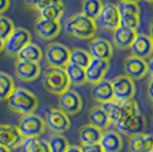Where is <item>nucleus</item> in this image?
<instances>
[{
  "instance_id": "obj_1",
  "label": "nucleus",
  "mask_w": 153,
  "mask_h": 152,
  "mask_svg": "<svg viewBox=\"0 0 153 152\" xmlns=\"http://www.w3.org/2000/svg\"><path fill=\"white\" fill-rule=\"evenodd\" d=\"M7 104L12 112L17 115H28L33 113L39 107V99L33 92L23 87H15L7 99Z\"/></svg>"
},
{
  "instance_id": "obj_2",
  "label": "nucleus",
  "mask_w": 153,
  "mask_h": 152,
  "mask_svg": "<svg viewBox=\"0 0 153 152\" xmlns=\"http://www.w3.org/2000/svg\"><path fill=\"white\" fill-rule=\"evenodd\" d=\"M64 25H65L67 34L80 40L93 39L96 32H97L96 20L89 19V17L83 15L81 12L68 17Z\"/></svg>"
},
{
  "instance_id": "obj_3",
  "label": "nucleus",
  "mask_w": 153,
  "mask_h": 152,
  "mask_svg": "<svg viewBox=\"0 0 153 152\" xmlns=\"http://www.w3.org/2000/svg\"><path fill=\"white\" fill-rule=\"evenodd\" d=\"M43 87L47 92L52 95H61L69 88V81L65 76L63 68H55V67H48L43 72L42 79Z\"/></svg>"
},
{
  "instance_id": "obj_4",
  "label": "nucleus",
  "mask_w": 153,
  "mask_h": 152,
  "mask_svg": "<svg viewBox=\"0 0 153 152\" xmlns=\"http://www.w3.org/2000/svg\"><path fill=\"white\" fill-rule=\"evenodd\" d=\"M100 106L104 110V112L107 113L111 124H114V123L119 121L125 115L140 112L139 104H137V101L134 99H129V100H123V101L114 100L113 99V100L101 103Z\"/></svg>"
},
{
  "instance_id": "obj_5",
  "label": "nucleus",
  "mask_w": 153,
  "mask_h": 152,
  "mask_svg": "<svg viewBox=\"0 0 153 152\" xmlns=\"http://www.w3.org/2000/svg\"><path fill=\"white\" fill-rule=\"evenodd\" d=\"M17 131L23 137H40L45 132V120L36 113L22 115L16 125Z\"/></svg>"
},
{
  "instance_id": "obj_6",
  "label": "nucleus",
  "mask_w": 153,
  "mask_h": 152,
  "mask_svg": "<svg viewBox=\"0 0 153 152\" xmlns=\"http://www.w3.org/2000/svg\"><path fill=\"white\" fill-rule=\"evenodd\" d=\"M117 131L121 135L125 136H132L136 133L144 132L146 128V119L141 112L136 113H129L120 119L119 121L114 123Z\"/></svg>"
},
{
  "instance_id": "obj_7",
  "label": "nucleus",
  "mask_w": 153,
  "mask_h": 152,
  "mask_svg": "<svg viewBox=\"0 0 153 152\" xmlns=\"http://www.w3.org/2000/svg\"><path fill=\"white\" fill-rule=\"evenodd\" d=\"M31 42V32L23 27H15L11 35L4 40V52L10 56H16L20 49Z\"/></svg>"
},
{
  "instance_id": "obj_8",
  "label": "nucleus",
  "mask_w": 153,
  "mask_h": 152,
  "mask_svg": "<svg viewBox=\"0 0 153 152\" xmlns=\"http://www.w3.org/2000/svg\"><path fill=\"white\" fill-rule=\"evenodd\" d=\"M117 7V12L120 17V25L128 27L131 30L137 31L140 25V7L137 3L120 1Z\"/></svg>"
},
{
  "instance_id": "obj_9",
  "label": "nucleus",
  "mask_w": 153,
  "mask_h": 152,
  "mask_svg": "<svg viewBox=\"0 0 153 152\" xmlns=\"http://www.w3.org/2000/svg\"><path fill=\"white\" fill-rule=\"evenodd\" d=\"M111 86L114 100L123 101L134 98V93H136L134 80H132L126 75H119L116 77H113L111 80Z\"/></svg>"
},
{
  "instance_id": "obj_10",
  "label": "nucleus",
  "mask_w": 153,
  "mask_h": 152,
  "mask_svg": "<svg viewBox=\"0 0 153 152\" xmlns=\"http://www.w3.org/2000/svg\"><path fill=\"white\" fill-rule=\"evenodd\" d=\"M45 60L48 67L64 68L69 63V48L61 43H49L45 48Z\"/></svg>"
},
{
  "instance_id": "obj_11",
  "label": "nucleus",
  "mask_w": 153,
  "mask_h": 152,
  "mask_svg": "<svg viewBox=\"0 0 153 152\" xmlns=\"http://www.w3.org/2000/svg\"><path fill=\"white\" fill-rule=\"evenodd\" d=\"M45 125L55 133L63 135L71 128V119L60 108H51L45 113Z\"/></svg>"
},
{
  "instance_id": "obj_12",
  "label": "nucleus",
  "mask_w": 153,
  "mask_h": 152,
  "mask_svg": "<svg viewBox=\"0 0 153 152\" xmlns=\"http://www.w3.org/2000/svg\"><path fill=\"white\" fill-rule=\"evenodd\" d=\"M59 108L67 115H77L83 110V98L73 89H67L59 95Z\"/></svg>"
},
{
  "instance_id": "obj_13",
  "label": "nucleus",
  "mask_w": 153,
  "mask_h": 152,
  "mask_svg": "<svg viewBox=\"0 0 153 152\" xmlns=\"http://www.w3.org/2000/svg\"><path fill=\"white\" fill-rule=\"evenodd\" d=\"M84 71H85L87 83L96 84V83H99V81H101L105 79L108 71H109V61L92 57L89 61V64L84 68Z\"/></svg>"
},
{
  "instance_id": "obj_14",
  "label": "nucleus",
  "mask_w": 153,
  "mask_h": 152,
  "mask_svg": "<svg viewBox=\"0 0 153 152\" xmlns=\"http://www.w3.org/2000/svg\"><path fill=\"white\" fill-rule=\"evenodd\" d=\"M124 75L131 77L132 80H141L148 75L146 60L141 57L129 55L124 60Z\"/></svg>"
},
{
  "instance_id": "obj_15",
  "label": "nucleus",
  "mask_w": 153,
  "mask_h": 152,
  "mask_svg": "<svg viewBox=\"0 0 153 152\" xmlns=\"http://www.w3.org/2000/svg\"><path fill=\"white\" fill-rule=\"evenodd\" d=\"M35 31H36L37 36L43 40H53L57 37L61 32V24L60 22L49 19H39L35 22Z\"/></svg>"
},
{
  "instance_id": "obj_16",
  "label": "nucleus",
  "mask_w": 153,
  "mask_h": 152,
  "mask_svg": "<svg viewBox=\"0 0 153 152\" xmlns=\"http://www.w3.org/2000/svg\"><path fill=\"white\" fill-rule=\"evenodd\" d=\"M15 75L22 81H33L39 79L42 75V67L39 63H31V61L16 60L15 63Z\"/></svg>"
},
{
  "instance_id": "obj_17",
  "label": "nucleus",
  "mask_w": 153,
  "mask_h": 152,
  "mask_svg": "<svg viewBox=\"0 0 153 152\" xmlns=\"http://www.w3.org/2000/svg\"><path fill=\"white\" fill-rule=\"evenodd\" d=\"M96 20L105 30L109 31L116 30L120 25V17H119V12H117V7L114 4H112V3L104 4L101 12H100V15L97 16Z\"/></svg>"
},
{
  "instance_id": "obj_18",
  "label": "nucleus",
  "mask_w": 153,
  "mask_h": 152,
  "mask_svg": "<svg viewBox=\"0 0 153 152\" xmlns=\"http://www.w3.org/2000/svg\"><path fill=\"white\" fill-rule=\"evenodd\" d=\"M91 56L95 59L108 60L109 61L113 57V45L111 42L102 37H93L89 43V51Z\"/></svg>"
},
{
  "instance_id": "obj_19",
  "label": "nucleus",
  "mask_w": 153,
  "mask_h": 152,
  "mask_svg": "<svg viewBox=\"0 0 153 152\" xmlns=\"http://www.w3.org/2000/svg\"><path fill=\"white\" fill-rule=\"evenodd\" d=\"M132 55L141 59H149L153 55V43L151 37L145 34H137L133 43L129 47Z\"/></svg>"
},
{
  "instance_id": "obj_20",
  "label": "nucleus",
  "mask_w": 153,
  "mask_h": 152,
  "mask_svg": "<svg viewBox=\"0 0 153 152\" xmlns=\"http://www.w3.org/2000/svg\"><path fill=\"white\" fill-rule=\"evenodd\" d=\"M99 144L104 152H120L124 145V142H123V136L119 131L107 130L101 133Z\"/></svg>"
},
{
  "instance_id": "obj_21",
  "label": "nucleus",
  "mask_w": 153,
  "mask_h": 152,
  "mask_svg": "<svg viewBox=\"0 0 153 152\" xmlns=\"http://www.w3.org/2000/svg\"><path fill=\"white\" fill-rule=\"evenodd\" d=\"M23 140V136L17 131L16 125L0 124V145L8 147L10 150L17 148Z\"/></svg>"
},
{
  "instance_id": "obj_22",
  "label": "nucleus",
  "mask_w": 153,
  "mask_h": 152,
  "mask_svg": "<svg viewBox=\"0 0 153 152\" xmlns=\"http://www.w3.org/2000/svg\"><path fill=\"white\" fill-rule=\"evenodd\" d=\"M153 148V135L152 133L140 132L129 136L128 152H152Z\"/></svg>"
},
{
  "instance_id": "obj_23",
  "label": "nucleus",
  "mask_w": 153,
  "mask_h": 152,
  "mask_svg": "<svg viewBox=\"0 0 153 152\" xmlns=\"http://www.w3.org/2000/svg\"><path fill=\"white\" fill-rule=\"evenodd\" d=\"M112 32H113V44L120 49H129V47L133 43L134 37L137 35V31L131 30V28L124 27V25H119Z\"/></svg>"
},
{
  "instance_id": "obj_24",
  "label": "nucleus",
  "mask_w": 153,
  "mask_h": 152,
  "mask_svg": "<svg viewBox=\"0 0 153 152\" xmlns=\"http://www.w3.org/2000/svg\"><path fill=\"white\" fill-rule=\"evenodd\" d=\"M91 95H92L93 100L97 101L99 104L113 100V92H112L111 80H105L104 79V80L99 81V83L92 84Z\"/></svg>"
},
{
  "instance_id": "obj_25",
  "label": "nucleus",
  "mask_w": 153,
  "mask_h": 152,
  "mask_svg": "<svg viewBox=\"0 0 153 152\" xmlns=\"http://www.w3.org/2000/svg\"><path fill=\"white\" fill-rule=\"evenodd\" d=\"M43 56H44L43 49L32 42L23 47V48L19 51V54L16 55L17 60L31 61V63H40L43 59Z\"/></svg>"
},
{
  "instance_id": "obj_26",
  "label": "nucleus",
  "mask_w": 153,
  "mask_h": 152,
  "mask_svg": "<svg viewBox=\"0 0 153 152\" xmlns=\"http://www.w3.org/2000/svg\"><path fill=\"white\" fill-rule=\"evenodd\" d=\"M19 147L20 152H51L48 142L40 137H23Z\"/></svg>"
},
{
  "instance_id": "obj_27",
  "label": "nucleus",
  "mask_w": 153,
  "mask_h": 152,
  "mask_svg": "<svg viewBox=\"0 0 153 152\" xmlns=\"http://www.w3.org/2000/svg\"><path fill=\"white\" fill-rule=\"evenodd\" d=\"M102 131L100 128L95 127L92 124H84L79 128V140L81 144H92V143H99L101 137Z\"/></svg>"
},
{
  "instance_id": "obj_28",
  "label": "nucleus",
  "mask_w": 153,
  "mask_h": 152,
  "mask_svg": "<svg viewBox=\"0 0 153 152\" xmlns=\"http://www.w3.org/2000/svg\"><path fill=\"white\" fill-rule=\"evenodd\" d=\"M88 119H89V124L100 128L101 131L107 130V128L111 125L109 119H108L107 113L104 112V110L101 108V106H95V107L91 108L89 112H88Z\"/></svg>"
},
{
  "instance_id": "obj_29",
  "label": "nucleus",
  "mask_w": 153,
  "mask_h": 152,
  "mask_svg": "<svg viewBox=\"0 0 153 152\" xmlns=\"http://www.w3.org/2000/svg\"><path fill=\"white\" fill-rule=\"evenodd\" d=\"M64 72H65V76L69 81V86H84L87 83V79H85V71L81 67H77L75 64L68 63L65 67H64Z\"/></svg>"
},
{
  "instance_id": "obj_30",
  "label": "nucleus",
  "mask_w": 153,
  "mask_h": 152,
  "mask_svg": "<svg viewBox=\"0 0 153 152\" xmlns=\"http://www.w3.org/2000/svg\"><path fill=\"white\" fill-rule=\"evenodd\" d=\"M64 11H65V4L63 3V0H60V1L52 3V4L44 7L43 10H40L39 11V17L60 22L61 16L64 15Z\"/></svg>"
},
{
  "instance_id": "obj_31",
  "label": "nucleus",
  "mask_w": 153,
  "mask_h": 152,
  "mask_svg": "<svg viewBox=\"0 0 153 152\" xmlns=\"http://www.w3.org/2000/svg\"><path fill=\"white\" fill-rule=\"evenodd\" d=\"M91 59H92L91 54L83 48L69 49V63L71 64H75V66H77V67L85 68V67L89 64Z\"/></svg>"
},
{
  "instance_id": "obj_32",
  "label": "nucleus",
  "mask_w": 153,
  "mask_h": 152,
  "mask_svg": "<svg viewBox=\"0 0 153 152\" xmlns=\"http://www.w3.org/2000/svg\"><path fill=\"white\" fill-rule=\"evenodd\" d=\"M102 1L101 0H83L81 3V13L89 19L96 20L102 10Z\"/></svg>"
},
{
  "instance_id": "obj_33",
  "label": "nucleus",
  "mask_w": 153,
  "mask_h": 152,
  "mask_svg": "<svg viewBox=\"0 0 153 152\" xmlns=\"http://www.w3.org/2000/svg\"><path fill=\"white\" fill-rule=\"evenodd\" d=\"M15 81L11 75L0 71V100H7L15 89Z\"/></svg>"
},
{
  "instance_id": "obj_34",
  "label": "nucleus",
  "mask_w": 153,
  "mask_h": 152,
  "mask_svg": "<svg viewBox=\"0 0 153 152\" xmlns=\"http://www.w3.org/2000/svg\"><path fill=\"white\" fill-rule=\"evenodd\" d=\"M47 142H48V147L51 152H65L69 145L67 137L60 135V133L52 135L49 137V140H47Z\"/></svg>"
},
{
  "instance_id": "obj_35",
  "label": "nucleus",
  "mask_w": 153,
  "mask_h": 152,
  "mask_svg": "<svg viewBox=\"0 0 153 152\" xmlns=\"http://www.w3.org/2000/svg\"><path fill=\"white\" fill-rule=\"evenodd\" d=\"M13 30H15V24L12 20L4 15H0V39L5 40Z\"/></svg>"
},
{
  "instance_id": "obj_36",
  "label": "nucleus",
  "mask_w": 153,
  "mask_h": 152,
  "mask_svg": "<svg viewBox=\"0 0 153 152\" xmlns=\"http://www.w3.org/2000/svg\"><path fill=\"white\" fill-rule=\"evenodd\" d=\"M81 152H104L100 147L99 143H92V144H81Z\"/></svg>"
},
{
  "instance_id": "obj_37",
  "label": "nucleus",
  "mask_w": 153,
  "mask_h": 152,
  "mask_svg": "<svg viewBox=\"0 0 153 152\" xmlns=\"http://www.w3.org/2000/svg\"><path fill=\"white\" fill-rule=\"evenodd\" d=\"M56 1H60V0H39L36 4V7H35V11H37L39 12L40 10H43L44 7H47V5L52 4V3H56Z\"/></svg>"
},
{
  "instance_id": "obj_38",
  "label": "nucleus",
  "mask_w": 153,
  "mask_h": 152,
  "mask_svg": "<svg viewBox=\"0 0 153 152\" xmlns=\"http://www.w3.org/2000/svg\"><path fill=\"white\" fill-rule=\"evenodd\" d=\"M146 95H148L149 100L153 103V77L148 80V86H146Z\"/></svg>"
},
{
  "instance_id": "obj_39",
  "label": "nucleus",
  "mask_w": 153,
  "mask_h": 152,
  "mask_svg": "<svg viewBox=\"0 0 153 152\" xmlns=\"http://www.w3.org/2000/svg\"><path fill=\"white\" fill-rule=\"evenodd\" d=\"M11 5V0H0V15L5 12Z\"/></svg>"
},
{
  "instance_id": "obj_40",
  "label": "nucleus",
  "mask_w": 153,
  "mask_h": 152,
  "mask_svg": "<svg viewBox=\"0 0 153 152\" xmlns=\"http://www.w3.org/2000/svg\"><path fill=\"white\" fill-rule=\"evenodd\" d=\"M146 69H148V74L151 75V77H153V55L149 59H146Z\"/></svg>"
},
{
  "instance_id": "obj_41",
  "label": "nucleus",
  "mask_w": 153,
  "mask_h": 152,
  "mask_svg": "<svg viewBox=\"0 0 153 152\" xmlns=\"http://www.w3.org/2000/svg\"><path fill=\"white\" fill-rule=\"evenodd\" d=\"M37 1H39V0H24L25 5H27L28 8H31V10H35V7H36Z\"/></svg>"
},
{
  "instance_id": "obj_42",
  "label": "nucleus",
  "mask_w": 153,
  "mask_h": 152,
  "mask_svg": "<svg viewBox=\"0 0 153 152\" xmlns=\"http://www.w3.org/2000/svg\"><path fill=\"white\" fill-rule=\"evenodd\" d=\"M65 152H81L80 145H68Z\"/></svg>"
},
{
  "instance_id": "obj_43",
  "label": "nucleus",
  "mask_w": 153,
  "mask_h": 152,
  "mask_svg": "<svg viewBox=\"0 0 153 152\" xmlns=\"http://www.w3.org/2000/svg\"><path fill=\"white\" fill-rule=\"evenodd\" d=\"M148 36L151 37V40L153 43V20L151 22V24H149V34H148Z\"/></svg>"
},
{
  "instance_id": "obj_44",
  "label": "nucleus",
  "mask_w": 153,
  "mask_h": 152,
  "mask_svg": "<svg viewBox=\"0 0 153 152\" xmlns=\"http://www.w3.org/2000/svg\"><path fill=\"white\" fill-rule=\"evenodd\" d=\"M0 152H11V150L8 147H4V145H0Z\"/></svg>"
},
{
  "instance_id": "obj_45",
  "label": "nucleus",
  "mask_w": 153,
  "mask_h": 152,
  "mask_svg": "<svg viewBox=\"0 0 153 152\" xmlns=\"http://www.w3.org/2000/svg\"><path fill=\"white\" fill-rule=\"evenodd\" d=\"M4 51V40H1L0 39V54Z\"/></svg>"
},
{
  "instance_id": "obj_46",
  "label": "nucleus",
  "mask_w": 153,
  "mask_h": 152,
  "mask_svg": "<svg viewBox=\"0 0 153 152\" xmlns=\"http://www.w3.org/2000/svg\"><path fill=\"white\" fill-rule=\"evenodd\" d=\"M120 1H128V3H139V0H120Z\"/></svg>"
},
{
  "instance_id": "obj_47",
  "label": "nucleus",
  "mask_w": 153,
  "mask_h": 152,
  "mask_svg": "<svg viewBox=\"0 0 153 152\" xmlns=\"http://www.w3.org/2000/svg\"><path fill=\"white\" fill-rule=\"evenodd\" d=\"M145 1H149V3H153V0H145Z\"/></svg>"
},
{
  "instance_id": "obj_48",
  "label": "nucleus",
  "mask_w": 153,
  "mask_h": 152,
  "mask_svg": "<svg viewBox=\"0 0 153 152\" xmlns=\"http://www.w3.org/2000/svg\"><path fill=\"white\" fill-rule=\"evenodd\" d=\"M152 152H153V148H152Z\"/></svg>"
}]
</instances>
